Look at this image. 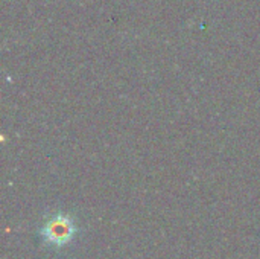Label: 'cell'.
Returning a JSON list of instances; mask_svg holds the SVG:
<instances>
[{"label":"cell","instance_id":"obj_1","mask_svg":"<svg viewBox=\"0 0 260 259\" xmlns=\"http://www.w3.org/2000/svg\"><path fill=\"white\" fill-rule=\"evenodd\" d=\"M75 234V224L73 220L69 215H55L52 217L44 227L41 229V235L49 244L55 246H64L67 244Z\"/></svg>","mask_w":260,"mask_h":259}]
</instances>
